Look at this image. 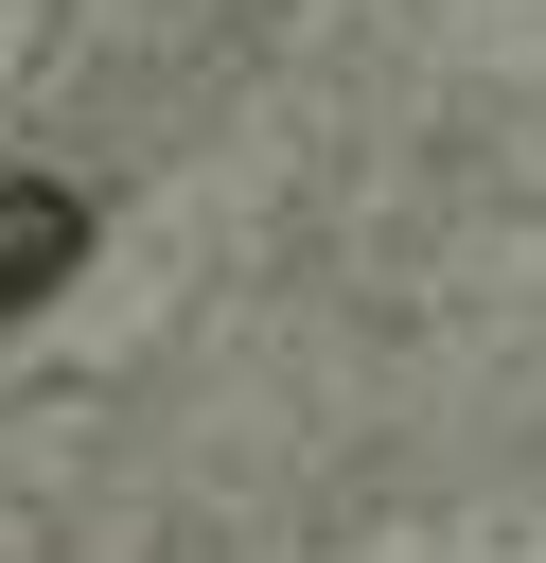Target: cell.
Instances as JSON below:
<instances>
[{
    "label": "cell",
    "mask_w": 546,
    "mask_h": 563,
    "mask_svg": "<svg viewBox=\"0 0 546 563\" xmlns=\"http://www.w3.org/2000/svg\"><path fill=\"white\" fill-rule=\"evenodd\" d=\"M70 246H88V229H70V194H0V317H18V299H53V282H70Z\"/></svg>",
    "instance_id": "1"
}]
</instances>
